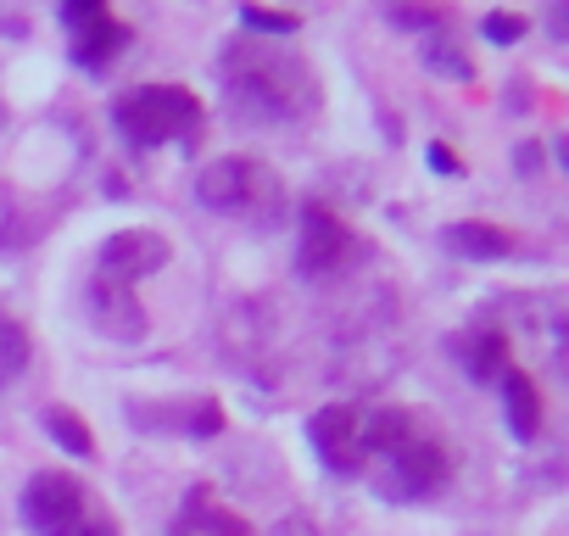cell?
Masks as SVG:
<instances>
[{"instance_id": "obj_1", "label": "cell", "mask_w": 569, "mask_h": 536, "mask_svg": "<svg viewBox=\"0 0 569 536\" xmlns=\"http://www.w3.org/2000/svg\"><path fill=\"white\" fill-rule=\"evenodd\" d=\"M313 453L336 475H358L375 486V497L419 503L436 497L452 475V453L441 436H430L408 408H363V403H325L308 419Z\"/></svg>"}, {"instance_id": "obj_2", "label": "cell", "mask_w": 569, "mask_h": 536, "mask_svg": "<svg viewBox=\"0 0 569 536\" xmlns=\"http://www.w3.org/2000/svg\"><path fill=\"white\" fill-rule=\"evenodd\" d=\"M223 101L240 123L279 129V123H302L325 107V85L313 62L279 40H240L218 57Z\"/></svg>"}, {"instance_id": "obj_3", "label": "cell", "mask_w": 569, "mask_h": 536, "mask_svg": "<svg viewBox=\"0 0 569 536\" xmlns=\"http://www.w3.org/2000/svg\"><path fill=\"white\" fill-rule=\"evenodd\" d=\"M112 123L134 151H157V146H196L207 107L196 90L184 85H134L112 101Z\"/></svg>"}, {"instance_id": "obj_4", "label": "cell", "mask_w": 569, "mask_h": 536, "mask_svg": "<svg viewBox=\"0 0 569 536\" xmlns=\"http://www.w3.org/2000/svg\"><path fill=\"white\" fill-rule=\"evenodd\" d=\"M23 525L34 536H118L112 508L68 469H40L23 486Z\"/></svg>"}, {"instance_id": "obj_5", "label": "cell", "mask_w": 569, "mask_h": 536, "mask_svg": "<svg viewBox=\"0 0 569 536\" xmlns=\"http://www.w3.org/2000/svg\"><path fill=\"white\" fill-rule=\"evenodd\" d=\"M196 201L223 218H262L279 207V173L257 157H218L196 179Z\"/></svg>"}, {"instance_id": "obj_6", "label": "cell", "mask_w": 569, "mask_h": 536, "mask_svg": "<svg viewBox=\"0 0 569 536\" xmlns=\"http://www.w3.org/2000/svg\"><path fill=\"white\" fill-rule=\"evenodd\" d=\"M358 251V235L347 218H336L325 201L302 207V229H297V268L308 280H330L347 268V257Z\"/></svg>"}, {"instance_id": "obj_7", "label": "cell", "mask_w": 569, "mask_h": 536, "mask_svg": "<svg viewBox=\"0 0 569 536\" xmlns=\"http://www.w3.org/2000/svg\"><path fill=\"white\" fill-rule=\"evenodd\" d=\"M157 268H168V240H162L157 229H123V235H112V240L96 251V275H90V280L140 291V280H151Z\"/></svg>"}, {"instance_id": "obj_8", "label": "cell", "mask_w": 569, "mask_h": 536, "mask_svg": "<svg viewBox=\"0 0 569 536\" xmlns=\"http://www.w3.org/2000/svg\"><path fill=\"white\" fill-rule=\"evenodd\" d=\"M62 23L73 29V62L101 73L129 51V23H118L101 0H79V7H62Z\"/></svg>"}, {"instance_id": "obj_9", "label": "cell", "mask_w": 569, "mask_h": 536, "mask_svg": "<svg viewBox=\"0 0 569 536\" xmlns=\"http://www.w3.org/2000/svg\"><path fill=\"white\" fill-rule=\"evenodd\" d=\"M173 536H257V530L240 514H229L207 486H196L190 503H184V514H179V525H173Z\"/></svg>"}, {"instance_id": "obj_10", "label": "cell", "mask_w": 569, "mask_h": 536, "mask_svg": "<svg viewBox=\"0 0 569 536\" xmlns=\"http://www.w3.org/2000/svg\"><path fill=\"white\" fill-rule=\"evenodd\" d=\"M502 380V408H508V430L519 436V441H530L536 430H541V391H536V380L525 375V369H502L497 375Z\"/></svg>"}, {"instance_id": "obj_11", "label": "cell", "mask_w": 569, "mask_h": 536, "mask_svg": "<svg viewBox=\"0 0 569 536\" xmlns=\"http://www.w3.org/2000/svg\"><path fill=\"white\" fill-rule=\"evenodd\" d=\"M447 246H452V251H463V257H513V251H519V240H513L508 229L480 224V218L452 224V229H447Z\"/></svg>"}, {"instance_id": "obj_12", "label": "cell", "mask_w": 569, "mask_h": 536, "mask_svg": "<svg viewBox=\"0 0 569 536\" xmlns=\"http://www.w3.org/2000/svg\"><path fill=\"white\" fill-rule=\"evenodd\" d=\"M463 369H469L475 380H497V375L508 369V341H502L497 330L469 336V341H463Z\"/></svg>"}, {"instance_id": "obj_13", "label": "cell", "mask_w": 569, "mask_h": 536, "mask_svg": "<svg viewBox=\"0 0 569 536\" xmlns=\"http://www.w3.org/2000/svg\"><path fill=\"white\" fill-rule=\"evenodd\" d=\"M23 364H29V336L7 308H0V386H12L23 375Z\"/></svg>"}, {"instance_id": "obj_14", "label": "cell", "mask_w": 569, "mask_h": 536, "mask_svg": "<svg viewBox=\"0 0 569 536\" xmlns=\"http://www.w3.org/2000/svg\"><path fill=\"white\" fill-rule=\"evenodd\" d=\"M240 29H251L257 40H291V34H302V18L297 12H268V7H240Z\"/></svg>"}, {"instance_id": "obj_15", "label": "cell", "mask_w": 569, "mask_h": 536, "mask_svg": "<svg viewBox=\"0 0 569 536\" xmlns=\"http://www.w3.org/2000/svg\"><path fill=\"white\" fill-rule=\"evenodd\" d=\"M46 425H51V436H57L68 453H79V458H90V453H96V436H90V425H84L79 414H68V408H51V414H46Z\"/></svg>"}, {"instance_id": "obj_16", "label": "cell", "mask_w": 569, "mask_h": 536, "mask_svg": "<svg viewBox=\"0 0 569 536\" xmlns=\"http://www.w3.org/2000/svg\"><path fill=\"white\" fill-rule=\"evenodd\" d=\"M480 34H486L491 46H513V40H525V18H508V12H486Z\"/></svg>"}, {"instance_id": "obj_17", "label": "cell", "mask_w": 569, "mask_h": 536, "mask_svg": "<svg viewBox=\"0 0 569 536\" xmlns=\"http://www.w3.org/2000/svg\"><path fill=\"white\" fill-rule=\"evenodd\" d=\"M425 62H430V68H441V73H452V79H469V62H463V57H452L447 46H436V40L425 46Z\"/></svg>"}, {"instance_id": "obj_18", "label": "cell", "mask_w": 569, "mask_h": 536, "mask_svg": "<svg viewBox=\"0 0 569 536\" xmlns=\"http://www.w3.org/2000/svg\"><path fill=\"white\" fill-rule=\"evenodd\" d=\"M430 168H447V173H458V157H452V151H441V146H430Z\"/></svg>"}]
</instances>
